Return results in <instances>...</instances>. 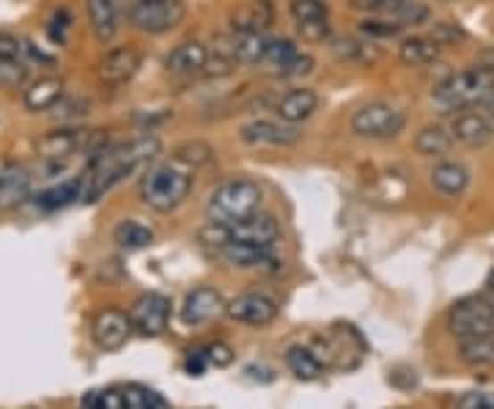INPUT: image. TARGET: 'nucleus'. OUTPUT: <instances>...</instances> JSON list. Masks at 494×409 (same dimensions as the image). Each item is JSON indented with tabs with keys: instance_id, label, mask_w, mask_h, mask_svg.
<instances>
[{
	"instance_id": "c9c22d12",
	"label": "nucleus",
	"mask_w": 494,
	"mask_h": 409,
	"mask_svg": "<svg viewBox=\"0 0 494 409\" xmlns=\"http://www.w3.org/2000/svg\"><path fill=\"white\" fill-rule=\"evenodd\" d=\"M360 33L368 42H379V39H396V36L404 33V28L398 22H393L390 17H363Z\"/></svg>"
},
{
	"instance_id": "e433bc0d",
	"label": "nucleus",
	"mask_w": 494,
	"mask_h": 409,
	"mask_svg": "<svg viewBox=\"0 0 494 409\" xmlns=\"http://www.w3.org/2000/svg\"><path fill=\"white\" fill-rule=\"evenodd\" d=\"M80 409H130V404H127L121 388H105V390L86 393Z\"/></svg>"
},
{
	"instance_id": "f8f14e48",
	"label": "nucleus",
	"mask_w": 494,
	"mask_h": 409,
	"mask_svg": "<svg viewBox=\"0 0 494 409\" xmlns=\"http://www.w3.org/2000/svg\"><path fill=\"white\" fill-rule=\"evenodd\" d=\"M278 300L264 291H245L225 305V313L247 327H267L278 319Z\"/></svg>"
},
{
	"instance_id": "4be33fe9",
	"label": "nucleus",
	"mask_w": 494,
	"mask_h": 409,
	"mask_svg": "<svg viewBox=\"0 0 494 409\" xmlns=\"http://www.w3.org/2000/svg\"><path fill=\"white\" fill-rule=\"evenodd\" d=\"M470 168L462 165V163H453V160H445V163H437L429 173L431 179V188L445 196V198H459L467 188H470Z\"/></svg>"
},
{
	"instance_id": "9b49d317",
	"label": "nucleus",
	"mask_w": 494,
	"mask_h": 409,
	"mask_svg": "<svg viewBox=\"0 0 494 409\" xmlns=\"http://www.w3.org/2000/svg\"><path fill=\"white\" fill-rule=\"evenodd\" d=\"M171 319V296L160 294V291H148L143 296H138V303L130 311V321L132 330L143 338H155L163 336Z\"/></svg>"
},
{
	"instance_id": "c756f323",
	"label": "nucleus",
	"mask_w": 494,
	"mask_h": 409,
	"mask_svg": "<svg viewBox=\"0 0 494 409\" xmlns=\"http://www.w3.org/2000/svg\"><path fill=\"white\" fill-rule=\"evenodd\" d=\"M286 365H289L291 374L302 382H314L327 371L324 363L316 357V352L308 344H297V346L286 349Z\"/></svg>"
},
{
	"instance_id": "72a5a7b5",
	"label": "nucleus",
	"mask_w": 494,
	"mask_h": 409,
	"mask_svg": "<svg viewBox=\"0 0 494 409\" xmlns=\"http://www.w3.org/2000/svg\"><path fill=\"white\" fill-rule=\"evenodd\" d=\"M459 357L467 365H491L494 363V336H478V338H462Z\"/></svg>"
},
{
	"instance_id": "aec40b11",
	"label": "nucleus",
	"mask_w": 494,
	"mask_h": 409,
	"mask_svg": "<svg viewBox=\"0 0 494 409\" xmlns=\"http://www.w3.org/2000/svg\"><path fill=\"white\" fill-rule=\"evenodd\" d=\"M272 110L278 113V119L286 121V124H302L319 110V94L314 88H306V86L291 88L275 102Z\"/></svg>"
},
{
	"instance_id": "6ab92c4d",
	"label": "nucleus",
	"mask_w": 494,
	"mask_h": 409,
	"mask_svg": "<svg viewBox=\"0 0 494 409\" xmlns=\"http://www.w3.org/2000/svg\"><path fill=\"white\" fill-rule=\"evenodd\" d=\"M206 61L209 47L198 39H187L165 55V69L176 74V78H193V74H204Z\"/></svg>"
},
{
	"instance_id": "49530a36",
	"label": "nucleus",
	"mask_w": 494,
	"mask_h": 409,
	"mask_svg": "<svg viewBox=\"0 0 494 409\" xmlns=\"http://www.w3.org/2000/svg\"><path fill=\"white\" fill-rule=\"evenodd\" d=\"M184 368H187V374H193V377H201L204 371L209 368V357H206V349H204V346L187 349V357H184Z\"/></svg>"
},
{
	"instance_id": "f704fd0d",
	"label": "nucleus",
	"mask_w": 494,
	"mask_h": 409,
	"mask_svg": "<svg viewBox=\"0 0 494 409\" xmlns=\"http://www.w3.org/2000/svg\"><path fill=\"white\" fill-rule=\"evenodd\" d=\"M289 17L297 25L322 22V20H330V6L327 0H289Z\"/></svg>"
},
{
	"instance_id": "ea45409f",
	"label": "nucleus",
	"mask_w": 494,
	"mask_h": 409,
	"mask_svg": "<svg viewBox=\"0 0 494 409\" xmlns=\"http://www.w3.org/2000/svg\"><path fill=\"white\" fill-rule=\"evenodd\" d=\"M71 28H74V14H71V9L61 6V9L47 20V36H50V42L58 45V47H63V45L69 42Z\"/></svg>"
},
{
	"instance_id": "0eeeda50",
	"label": "nucleus",
	"mask_w": 494,
	"mask_h": 409,
	"mask_svg": "<svg viewBox=\"0 0 494 409\" xmlns=\"http://www.w3.org/2000/svg\"><path fill=\"white\" fill-rule=\"evenodd\" d=\"M107 146V135H102L99 129H80V127H58L45 132L39 140H36V154L45 160H66L78 152H88L96 154L99 148Z\"/></svg>"
},
{
	"instance_id": "f3484780",
	"label": "nucleus",
	"mask_w": 494,
	"mask_h": 409,
	"mask_svg": "<svg viewBox=\"0 0 494 409\" xmlns=\"http://www.w3.org/2000/svg\"><path fill=\"white\" fill-rule=\"evenodd\" d=\"M450 135H453V140H459L470 148H483L494 138V124H491L489 113H481V110L467 107V110H462V113L453 116Z\"/></svg>"
},
{
	"instance_id": "4c0bfd02",
	"label": "nucleus",
	"mask_w": 494,
	"mask_h": 409,
	"mask_svg": "<svg viewBox=\"0 0 494 409\" xmlns=\"http://www.w3.org/2000/svg\"><path fill=\"white\" fill-rule=\"evenodd\" d=\"M121 390H124L130 409H171V404L157 390H148L143 385H127Z\"/></svg>"
},
{
	"instance_id": "a19ab883",
	"label": "nucleus",
	"mask_w": 494,
	"mask_h": 409,
	"mask_svg": "<svg viewBox=\"0 0 494 409\" xmlns=\"http://www.w3.org/2000/svg\"><path fill=\"white\" fill-rule=\"evenodd\" d=\"M406 0H349L355 12H363L368 17H393Z\"/></svg>"
},
{
	"instance_id": "864d4df0",
	"label": "nucleus",
	"mask_w": 494,
	"mask_h": 409,
	"mask_svg": "<svg viewBox=\"0 0 494 409\" xmlns=\"http://www.w3.org/2000/svg\"><path fill=\"white\" fill-rule=\"evenodd\" d=\"M442 4H450V0H442Z\"/></svg>"
},
{
	"instance_id": "423d86ee",
	"label": "nucleus",
	"mask_w": 494,
	"mask_h": 409,
	"mask_svg": "<svg viewBox=\"0 0 494 409\" xmlns=\"http://www.w3.org/2000/svg\"><path fill=\"white\" fill-rule=\"evenodd\" d=\"M261 188L253 179H228L209 193L206 214L217 222H237L261 212Z\"/></svg>"
},
{
	"instance_id": "9d476101",
	"label": "nucleus",
	"mask_w": 494,
	"mask_h": 409,
	"mask_svg": "<svg viewBox=\"0 0 494 409\" xmlns=\"http://www.w3.org/2000/svg\"><path fill=\"white\" fill-rule=\"evenodd\" d=\"M187 17L184 0H135L130 6V25L148 36L176 30Z\"/></svg>"
},
{
	"instance_id": "412c9836",
	"label": "nucleus",
	"mask_w": 494,
	"mask_h": 409,
	"mask_svg": "<svg viewBox=\"0 0 494 409\" xmlns=\"http://www.w3.org/2000/svg\"><path fill=\"white\" fill-rule=\"evenodd\" d=\"M86 14L99 45H110L116 39V33L121 28L116 0H86Z\"/></svg>"
},
{
	"instance_id": "b1692460",
	"label": "nucleus",
	"mask_w": 494,
	"mask_h": 409,
	"mask_svg": "<svg viewBox=\"0 0 494 409\" xmlns=\"http://www.w3.org/2000/svg\"><path fill=\"white\" fill-rule=\"evenodd\" d=\"M61 102H63V80H58V78L33 80L22 94V104L30 110V113H47V110L58 107Z\"/></svg>"
},
{
	"instance_id": "603ef678",
	"label": "nucleus",
	"mask_w": 494,
	"mask_h": 409,
	"mask_svg": "<svg viewBox=\"0 0 494 409\" xmlns=\"http://www.w3.org/2000/svg\"><path fill=\"white\" fill-rule=\"evenodd\" d=\"M486 288H489V296H494V267H491V272L486 278Z\"/></svg>"
},
{
	"instance_id": "5701e85b",
	"label": "nucleus",
	"mask_w": 494,
	"mask_h": 409,
	"mask_svg": "<svg viewBox=\"0 0 494 409\" xmlns=\"http://www.w3.org/2000/svg\"><path fill=\"white\" fill-rule=\"evenodd\" d=\"M30 193V173L28 168L9 163L0 168V212L22 204Z\"/></svg>"
},
{
	"instance_id": "8fccbe9b",
	"label": "nucleus",
	"mask_w": 494,
	"mask_h": 409,
	"mask_svg": "<svg viewBox=\"0 0 494 409\" xmlns=\"http://www.w3.org/2000/svg\"><path fill=\"white\" fill-rule=\"evenodd\" d=\"M25 53H28V55H30L33 61H39V63H47V66H53V63H55V61H53V58H50L47 53H42V50L36 47L33 42H25Z\"/></svg>"
},
{
	"instance_id": "79ce46f5",
	"label": "nucleus",
	"mask_w": 494,
	"mask_h": 409,
	"mask_svg": "<svg viewBox=\"0 0 494 409\" xmlns=\"http://www.w3.org/2000/svg\"><path fill=\"white\" fill-rule=\"evenodd\" d=\"M28 78V66L22 58L17 61H0V88L4 91H12V88H20Z\"/></svg>"
},
{
	"instance_id": "7c9ffc66",
	"label": "nucleus",
	"mask_w": 494,
	"mask_h": 409,
	"mask_svg": "<svg viewBox=\"0 0 494 409\" xmlns=\"http://www.w3.org/2000/svg\"><path fill=\"white\" fill-rule=\"evenodd\" d=\"M437 58H440V45L434 39H426V36H409V39L398 45V61L404 66L423 69L434 63Z\"/></svg>"
},
{
	"instance_id": "20e7f679",
	"label": "nucleus",
	"mask_w": 494,
	"mask_h": 409,
	"mask_svg": "<svg viewBox=\"0 0 494 409\" xmlns=\"http://www.w3.org/2000/svg\"><path fill=\"white\" fill-rule=\"evenodd\" d=\"M198 239L209 245L212 250H220L228 242H242V245H255V247H275L280 239V226L278 220L267 212H255L245 220L237 222H217L209 220L201 229Z\"/></svg>"
},
{
	"instance_id": "2eb2a0df",
	"label": "nucleus",
	"mask_w": 494,
	"mask_h": 409,
	"mask_svg": "<svg viewBox=\"0 0 494 409\" xmlns=\"http://www.w3.org/2000/svg\"><path fill=\"white\" fill-rule=\"evenodd\" d=\"M242 143L247 146H272V148H289L297 146L302 140V132L297 129V124H286V121H272V119H255L250 124H245L239 129Z\"/></svg>"
},
{
	"instance_id": "2f4dec72",
	"label": "nucleus",
	"mask_w": 494,
	"mask_h": 409,
	"mask_svg": "<svg viewBox=\"0 0 494 409\" xmlns=\"http://www.w3.org/2000/svg\"><path fill=\"white\" fill-rule=\"evenodd\" d=\"M450 146H453V135L442 124H426L414 135V152L421 157H445L450 152Z\"/></svg>"
},
{
	"instance_id": "58836bf2",
	"label": "nucleus",
	"mask_w": 494,
	"mask_h": 409,
	"mask_svg": "<svg viewBox=\"0 0 494 409\" xmlns=\"http://www.w3.org/2000/svg\"><path fill=\"white\" fill-rule=\"evenodd\" d=\"M173 160L196 171L198 165H206V163L212 160V148H209L206 143H201V140L184 143V146H179L176 152H173Z\"/></svg>"
},
{
	"instance_id": "ddd939ff",
	"label": "nucleus",
	"mask_w": 494,
	"mask_h": 409,
	"mask_svg": "<svg viewBox=\"0 0 494 409\" xmlns=\"http://www.w3.org/2000/svg\"><path fill=\"white\" fill-rule=\"evenodd\" d=\"M143 66V53L135 45H121L107 50L96 63V78L105 86H124L130 83Z\"/></svg>"
},
{
	"instance_id": "de8ad7c7",
	"label": "nucleus",
	"mask_w": 494,
	"mask_h": 409,
	"mask_svg": "<svg viewBox=\"0 0 494 409\" xmlns=\"http://www.w3.org/2000/svg\"><path fill=\"white\" fill-rule=\"evenodd\" d=\"M25 53V42H20L12 33H0V61H17Z\"/></svg>"
},
{
	"instance_id": "09e8293b",
	"label": "nucleus",
	"mask_w": 494,
	"mask_h": 409,
	"mask_svg": "<svg viewBox=\"0 0 494 409\" xmlns=\"http://www.w3.org/2000/svg\"><path fill=\"white\" fill-rule=\"evenodd\" d=\"M204 349H206L209 365L225 368L228 363H231V360H234V352H231V346H228V344H222V341H212V344H206Z\"/></svg>"
},
{
	"instance_id": "1a4fd4ad",
	"label": "nucleus",
	"mask_w": 494,
	"mask_h": 409,
	"mask_svg": "<svg viewBox=\"0 0 494 409\" xmlns=\"http://www.w3.org/2000/svg\"><path fill=\"white\" fill-rule=\"evenodd\" d=\"M448 327L456 338L494 336V296H465L448 313Z\"/></svg>"
},
{
	"instance_id": "c85d7f7f",
	"label": "nucleus",
	"mask_w": 494,
	"mask_h": 409,
	"mask_svg": "<svg viewBox=\"0 0 494 409\" xmlns=\"http://www.w3.org/2000/svg\"><path fill=\"white\" fill-rule=\"evenodd\" d=\"M272 20H275V9H272L270 0H250L247 6L234 12L231 28H234V33L237 30H261V33H267Z\"/></svg>"
},
{
	"instance_id": "f257e3e1",
	"label": "nucleus",
	"mask_w": 494,
	"mask_h": 409,
	"mask_svg": "<svg viewBox=\"0 0 494 409\" xmlns=\"http://www.w3.org/2000/svg\"><path fill=\"white\" fill-rule=\"evenodd\" d=\"M163 152V140L157 135H138L119 146H105L88 157V168L83 173V201L94 204L116 184H121L138 168L155 163Z\"/></svg>"
},
{
	"instance_id": "cd10ccee",
	"label": "nucleus",
	"mask_w": 494,
	"mask_h": 409,
	"mask_svg": "<svg viewBox=\"0 0 494 409\" xmlns=\"http://www.w3.org/2000/svg\"><path fill=\"white\" fill-rule=\"evenodd\" d=\"M74 201H83V176H74V179H66L55 188H47L36 196V206L45 209V212H58Z\"/></svg>"
},
{
	"instance_id": "393cba45",
	"label": "nucleus",
	"mask_w": 494,
	"mask_h": 409,
	"mask_svg": "<svg viewBox=\"0 0 494 409\" xmlns=\"http://www.w3.org/2000/svg\"><path fill=\"white\" fill-rule=\"evenodd\" d=\"M231 45L239 66H261L264 58H267L270 36L261 30H237L231 33Z\"/></svg>"
},
{
	"instance_id": "4468645a",
	"label": "nucleus",
	"mask_w": 494,
	"mask_h": 409,
	"mask_svg": "<svg viewBox=\"0 0 494 409\" xmlns=\"http://www.w3.org/2000/svg\"><path fill=\"white\" fill-rule=\"evenodd\" d=\"M132 332L135 330H132L130 316L124 311H119V308H105V311H99L96 319H94V324H91V338H94V344L102 352H116V349H121L130 341Z\"/></svg>"
},
{
	"instance_id": "6e6552de",
	"label": "nucleus",
	"mask_w": 494,
	"mask_h": 409,
	"mask_svg": "<svg viewBox=\"0 0 494 409\" xmlns=\"http://www.w3.org/2000/svg\"><path fill=\"white\" fill-rule=\"evenodd\" d=\"M349 127L363 140H390L404 132L406 113L390 102H368L355 110Z\"/></svg>"
},
{
	"instance_id": "7ed1b4c3",
	"label": "nucleus",
	"mask_w": 494,
	"mask_h": 409,
	"mask_svg": "<svg viewBox=\"0 0 494 409\" xmlns=\"http://www.w3.org/2000/svg\"><path fill=\"white\" fill-rule=\"evenodd\" d=\"M494 91V71L486 66H473L453 71L431 91V104L437 113H462V110L486 102Z\"/></svg>"
},
{
	"instance_id": "39448f33",
	"label": "nucleus",
	"mask_w": 494,
	"mask_h": 409,
	"mask_svg": "<svg viewBox=\"0 0 494 409\" xmlns=\"http://www.w3.org/2000/svg\"><path fill=\"white\" fill-rule=\"evenodd\" d=\"M327 371H355L368 355V344L352 324H332L308 344Z\"/></svg>"
},
{
	"instance_id": "a211bd4d",
	"label": "nucleus",
	"mask_w": 494,
	"mask_h": 409,
	"mask_svg": "<svg viewBox=\"0 0 494 409\" xmlns=\"http://www.w3.org/2000/svg\"><path fill=\"white\" fill-rule=\"evenodd\" d=\"M228 267L234 270H270L275 272L280 262L275 258L272 247H255V245H242V242H228L220 250H214Z\"/></svg>"
},
{
	"instance_id": "a878e982",
	"label": "nucleus",
	"mask_w": 494,
	"mask_h": 409,
	"mask_svg": "<svg viewBox=\"0 0 494 409\" xmlns=\"http://www.w3.org/2000/svg\"><path fill=\"white\" fill-rule=\"evenodd\" d=\"M332 55L340 63H357V66H371L379 61V50L373 42H363V39H352V36H332L327 42Z\"/></svg>"
},
{
	"instance_id": "37998d69",
	"label": "nucleus",
	"mask_w": 494,
	"mask_h": 409,
	"mask_svg": "<svg viewBox=\"0 0 494 409\" xmlns=\"http://www.w3.org/2000/svg\"><path fill=\"white\" fill-rule=\"evenodd\" d=\"M299 36L311 45H327L332 39L330 33V20H322V22H306V25H297Z\"/></svg>"
},
{
	"instance_id": "c03bdc74",
	"label": "nucleus",
	"mask_w": 494,
	"mask_h": 409,
	"mask_svg": "<svg viewBox=\"0 0 494 409\" xmlns=\"http://www.w3.org/2000/svg\"><path fill=\"white\" fill-rule=\"evenodd\" d=\"M459 409H494V393L489 390H470L456 404Z\"/></svg>"
},
{
	"instance_id": "a18cd8bd",
	"label": "nucleus",
	"mask_w": 494,
	"mask_h": 409,
	"mask_svg": "<svg viewBox=\"0 0 494 409\" xmlns=\"http://www.w3.org/2000/svg\"><path fill=\"white\" fill-rule=\"evenodd\" d=\"M431 39L442 47V45H456L459 39H465V30L456 22H440L431 33Z\"/></svg>"
},
{
	"instance_id": "f03ea898",
	"label": "nucleus",
	"mask_w": 494,
	"mask_h": 409,
	"mask_svg": "<svg viewBox=\"0 0 494 409\" xmlns=\"http://www.w3.org/2000/svg\"><path fill=\"white\" fill-rule=\"evenodd\" d=\"M193 184H196V176H193V168H187L181 163H157V165H151L140 184H138V193H140V201L148 206V209H155V212H173L179 209L189 190H193Z\"/></svg>"
},
{
	"instance_id": "bb28decb",
	"label": "nucleus",
	"mask_w": 494,
	"mask_h": 409,
	"mask_svg": "<svg viewBox=\"0 0 494 409\" xmlns=\"http://www.w3.org/2000/svg\"><path fill=\"white\" fill-rule=\"evenodd\" d=\"M299 45L291 39V36H278V39H270L267 47V58H264V66H267L275 78H289L297 58H299Z\"/></svg>"
},
{
	"instance_id": "473e14b6",
	"label": "nucleus",
	"mask_w": 494,
	"mask_h": 409,
	"mask_svg": "<svg viewBox=\"0 0 494 409\" xmlns=\"http://www.w3.org/2000/svg\"><path fill=\"white\" fill-rule=\"evenodd\" d=\"M113 242L121 250H143L155 242V231L138 220H121L116 229H113Z\"/></svg>"
},
{
	"instance_id": "3c124183",
	"label": "nucleus",
	"mask_w": 494,
	"mask_h": 409,
	"mask_svg": "<svg viewBox=\"0 0 494 409\" xmlns=\"http://www.w3.org/2000/svg\"><path fill=\"white\" fill-rule=\"evenodd\" d=\"M486 110H489V119L494 121V91H491V94L486 96Z\"/></svg>"
},
{
	"instance_id": "dca6fc26",
	"label": "nucleus",
	"mask_w": 494,
	"mask_h": 409,
	"mask_svg": "<svg viewBox=\"0 0 494 409\" xmlns=\"http://www.w3.org/2000/svg\"><path fill=\"white\" fill-rule=\"evenodd\" d=\"M225 300L222 294L212 286H198L184 296V305H181V321L187 327H201L214 321L217 316L225 313Z\"/></svg>"
}]
</instances>
